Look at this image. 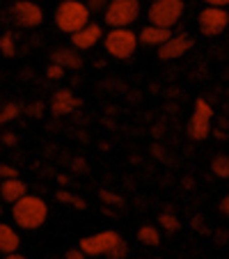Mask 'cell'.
Listing matches in <instances>:
<instances>
[{
    "mask_svg": "<svg viewBox=\"0 0 229 259\" xmlns=\"http://www.w3.org/2000/svg\"><path fill=\"white\" fill-rule=\"evenodd\" d=\"M3 142H5V145H16V136L14 133H5V136H3Z\"/></svg>",
    "mask_w": 229,
    "mask_h": 259,
    "instance_id": "4dcf8cb0",
    "label": "cell"
},
{
    "mask_svg": "<svg viewBox=\"0 0 229 259\" xmlns=\"http://www.w3.org/2000/svg\"><path fill=\"white\" fill-rule=\"evenodd\" d=\"M0 218H3V204H0Z\"/></svg>",
    "mask_w": 229,
    "mask_h": 259,
    "instance_id": "836d02e7",
    "label": "cell"
},
{
    "mask_svg": "<svg viewBox=\"0 0 229 259\" xmlns=\"http://www.w3.org/2000/svg\"><path fill=\"white\" fill-rule=\"evenodd\" d=\"M140 0H108L103 7V21L108 28H131L140 19Z\"/></svg>",
    "mask_w": 229,
    "mask_h": 259,
    "instance_id": "277c9868",
    "label": "cell"
},
{
    "mask_svg": "<svg viewBox=\"0 0 229 259\" xmlns=\"http://www.w3.org/2000/svg\"><path fill=\"white\" fill-rule=\"evenodd\" d=\"M99 197H101V200H103V204H112V206H117V209H122V206H124V200L117 195V193L101 191V193H99Z\"/></svg>",
    "mask_w": 229,
    "mask_h": 259,
    "instance_id": "d4e9b609",
    "label": "cell"
},
{
    "mask_svg": "<svg viewBox=\"0 0 229 259\" xmlns=\"http://www.w3.org/2000/svg\"><path fill=\"white\" fill-rule=\"evenodd\" d=\"M55 200H58L60 204H71V206H76V209H85V206H87L83 197L73 195V193H67V191H58L55 193Z\"/></svg>",
    "mask_w": 229,
    "mask_h": 259,
    "instance_id": "d6986e66",
    "label": "cell"
},
{
    "mask_svg": "<svg viewBox=\"0 0 229 259\" xmlns=\"http://www.w3.org/2000/svg\"><path fill=\"white\" fill-rule=\"evenodd\" d=\"M85 3L92 12H103V7L108 5V0H85Z\"/></svg>",
    "mask_w": 229,
    "mask_h": 259,
    "instance_id": "4316f807",
    "label": "cell"
},
{
    "mask_svg": "<svg viewBox=\"0 0 229 259\" xmlns=\"http://www.w3.org/2000/svg\"><path fill=\"white\" fill-rule=\"evenodd\" d=\"M106 257H110V259H124V257H128V243L124 239H119L117 243H115L106 252Z\"/></svg>",
    "mask_w": 229,
    "mask_h": 259,
    "instance_id": "603a6c76",
    "label": "cell"
},
{
    "mask_svg": "<svg viewBox=\"0 0 229 259\" xmlns=\"http://www.w3.org/2000/svg\"><path fill=\"white\" fill-rule=\"evenodd\" d=\"M64 257H67V259H85L87 254H85L80 248H69L67 252H64Z\"/></svg>",
    "mask_w": 229,
    "mask_h": 259,
    "instance_id": "83f0119b",
    "label": "cell"
},
{
    "mask_svg": "<svg viewBox=\"0 0 229 259\" xmlns=\"http://www.w3.org/2000/svg\"><path fill=\"white\" fill-rule=\"evenodd\" d=\"M58 184H60V186H69V177L60 175V177H58Z\"/></svg>",
    "mask_w": 229,
    "mask_h": 259,
    "instance_id": "1f68e13d",
    "label": "cell"
},
{
    "mask_svg": "<svg viewBox=\"0 0 229 259\" xmlns=\"http://www.w3.org/2000/svg\"><path fill=\"white\" fill-rule=\"evenodd\" d=\"M89 16H92V10L85 0H62L55 10V25L58 30L71 34L83 28L85 23H89Z\"/></svg>",
    "mask_w": 229,
    "mask_h": 259,
    "instance_id": "7a4b0ae2",
    "label": "cell"
},
{
    "mask_svg": "<svg viewBox=\"0 0 229 259\" xmlns=\"http://www.w3.org/2000/svg\"><path fill=\"white\" fill-rule=\"evenodd\" d=\"M138 32L131 28H110L103 32V49L115 60H128L138 51Z\"/></svg>",
    "mask_w": 229,
    "mask_h": 259,
    "instance_id": "3957f363",
    "label": "cell"
},
{
    "mask_svg": "<svg viewBox=\"0 0 229 259\" xmlns=\"http://www.w3.org/2000/svg\"><path fill=\"white\" fill-rule=\"evenodd\" d=\"M204 5H213V7H227L229 0H202Z\"/></svg>",
    "mask_w": 229,
    "mask_h": 259,
    "instance_id": "f546056e",
    "label": "cell"
},
{
    "mask_svg": "<svg viewBox=\"0 0 229 259\" xmlns=\"http://www.w3.org/2000/svg\"><path fill=\"white\" fill-rule=\"evenodd\" d=\"M12 21L21 28H37L44 23V10L32 0H16L10 10Z\"/></svg>",
    "mask_w": 229,
    "mask_h": 259,
    "instance_id": "9c48e42d",
    "label": "cell"
},
{
    "mask_svg": "<svg viewBox=\"0 0 229 259\" xmlns=\"http://www.w3.org/2000/svg\"><path fill=\"white\" fill-rule=\"evenodd\" d=\"M12 177H19V170L14 165H0V179H12Z\"/></svg>",
    "mask_w": 229,
    "mask_h": 259,
    "instance_id": "484cf974",
    "label": "cell"
},
{
    "mask_svg": "<svg viewBox=\"0 0 229 259\" xmlns=\"http://www.w3.org/2000/svg\"><path fill=\"white\" fill-rule=\"evenodd\" d=\"M193 49V39L188 34H172L165 44L158 46V58L161 60H179Z\"/></svg>",
    "mask_w": 229,
    "mask_h": 259,
    "instance_id": "8fae6325",
    "label": "cell"
},
{
    "mask_svg": "<svg viewBox=\"0 0 229 259\" xmlns=\"http://www.w3.org/2000/svg\"><path fill=\"white\" fill-rule=\"evenodd\" d=\"M211 172H213L218 179H229V156L227 154H218L211 161Z\"/></svg>",
    "mask_w": 229,
    "mask_h": 259,
    "instance_id": "ac0fdd59",
    "label": "cell"
},
{
    "mask_svg": "<svg viewBox=\"0 0 229 259\" xmlns=\"http://www.w3.org/2000/svg\"><path fill=\"white\" fill-rule=\"evenodd\" d=\"M51 62H58V64H62L64 69H73V71L83 67V58L73 49H55L53 53H51Z\"/></svg>",
    "mask_w": 229,
    "mask_h": 259,
    "instance_id": "2e32d148",
    "label": "cell"
},
{
    "mask_svg": "<svg viewBox=\"0 0 229 259\" xmlns=\"http://www.w3.org/2000/svg\"><path fill=\"white\" fill-rule=\"evenodd\" d=\"M220 211H222V213L229 218V195L220 197Z\"/></svg>",
    "mask_w": 229,
    "mask_h": 259,
    "instance_id": "f1b7e54d",
    "label": "cell"
},
{
    "mask_svg": "<svg viewBox=\"0 0 229 259\" xmlns=\"http://www.w3.org/2000/svg\"><path fill=\"white\" fill-rule=\"evenodd\" d=\"M172 37V28H163V25H145V28L138 32V41L145 46H161L165 44L167 39Z\"/></svg>",
    "mask_w": 229,
    "mask_h": 259,
    "instance_id": "4fadbf2b",
    "label": "cell"
},
{
    "mask_svg": "<svg viewBox=\"0 0 229 259\" xmlns=\"http://www.w3.org/2000/svg\"><path fill=\"white\" fill-rule=\"evenodd\" d=\"M64 71H67V69H64L62 64L51 62L49 67H46V78L49 80H60V78H64Z\"/></svg>",
    "mask_w": 229,
    "mask_h": 259,
    "instance_id": "cb8c5ba5",
    "label": "cell"
},
{
    "mask_svg": "<svg viewBox=\"0 0 229 259\" xmlns=\"http://www.w3.org/2000/svg\"><path fill=\"white\" fill-rule=\"evenodd\" d=\"M138 241H140L142 245L156 248V245H161V232L151 225H142L140 230H138Z\"/></svg>",
    "mask_w": 229,
    "mask_h": 259,
    "instance_id": "e0dca14e",
    "label": "cell"
},
{
    "mask_svg": "<svg viewBox=\"0 0 229 259\" xmlns=\"http://www.w3.org/2000/svg\"><path fill=\"white\" fill-rule=\"evenodd\" d=\"M71 37V46L78 51H87V49H94V46L99 44V41L103 39V28L99 23H85L80 30H76V32L69 34Z\"/></svg>",
    "mask_w": 229,
    "mask_h": 259,
    "instance_id": "30bf717a",
    "label": "cell"
},
{
    "mask_svg": "<svg viewBox=\"0 0 229 259\" xmlns=\"http://www.w3.org/2000/svg\"><path fill=\"white\" fill-rule=\"evenodd\" d=\"M21 248V236L12 225L0 220V254H10Z\"/></svg>",
    "mask_w": 229,
    "mask_h": 259,
    "instance_id": "9a60e30c",
    "label": "cell"
},
{
    "mask_svg": "<svg viewBox=\"0 0 229 259\" xmlns=\"http://www.w3.org/2000/svg\"><path fill=\"white\" fill-rule=\"evenodd\" d=\"M211 117H213V106L206 99H195V113L188 122V136L195 142H202L211 136Z\"/></svg>",
    "mask_w": 229,
    "mask_h": 259,
    "instance_id": "52a82bcc",
    "label": "cell"
},
{
    "mask_svg": "<svg viewBox=\"0 0 229 259\" xmlns=\"http://www.w3.org/2000/svg\"><path fill=\"white\" fill-rule=\"evenodd\" d=\"M12 218L21 230H39L49 220V204L41 197L25 193L21 200L12 204Z\"/></svg>",
    "mask_w": 229,
    "mask_h": 259,
    "instance_id": "6da1fadb",
    "label": "cell"
},
{
    "mask_svg": "<svg viewBox=\"0 0 229 259\" xmlns=\"http://www.w3.org/2000/svg\"><path fill=\"white\" fill-rule=\"evenodd\" d=\"M184 0H151L149 10H147V19L154 25H163V28H174L184 16Z\"/></svg>",
    "mask_w": 229,
    "mask_h": 259,
    "instance_id": "5b68a950",
    "label": "cell"
},
{
    "mask_svg": "<svg viewBox=\"0 0 229 259\" xmlns=\"http://www.w3.org/2000/svg\"><path fill=\"white\" fill-rule=\"evenodd\" d=\"M41 108H44L41 103H34V106H32V115H41Z\"/></svg>",
    "mask_w": 229,
    "mask_h": 259,
    "instance_id": "d6a6232c",
    "label": "cell"
},
{
    "mask_svg": "<svg viewBox=\"0 0 229 259\" xmlns=\"http://www.w3.org/2000/svg\"><path fill=\"white\" fill-rule=\"evenodd\" d=\"M197 28L204 37H218L229 28V12L227 7H213L206 5L197 14Z\"/></svg>",
    "mask_w": 229,
    "mask_h": 259,
    "instance_id": "8992f818",
    "label": "cell"
},
{
    "mask_svg": "<svg viewBox=\"0 0 229 259\" xmlns=\"http://www.w3.org/2000/svg\"><path fill=\"white\" fill-rule=\"evenodd\" d=\"M19 113H21L19 103H7V106H3V108H0V124L12 122L14 117H19Z\"/></svg>",
    "mask_w": 229,
    "mask_h": 259,
    "instance_id": "7402d4cb",
    "label": "cell"
},
{
    "mask_svg": "<svg viewBox=\"0 0 229 259\" xmlns=\"http://www.w3.org/2000/svg\"><path fill=\"white\" fill-rule=\"evenodd\" d=\"M119 239H122L119 232L103 230V232H97V234H92V236H83L80 243H78V248L83 250L87 257H101V254H106Z\"/></svg>",
    "mask_w": 229,
    "mask_h": 259,
    "instance_id": "ba28073f",
    "label": "cell"
},
{
    "mask_svg": "<svg viewBox=\"0 0 229 259\" xmlns=\"http://www.w3.org/2000/svg\"><path fill=\"white\" fill-rule=\"evenodd\" d=\"M28 193V184L21 181V177H12V179H0V200L7 204H14L16 200Z\"/></svg>",
    "mask_w": 229,
    "mask_h": 259,
    "instance_id": "5bb4252c",
    "label": "cell"
},
{
    "mask_svg": "<svg viewBox=\"0 0 229 259\" xmlns=\"http://www.w3.org/2000/svg\"><path fill=\"white\" fill-rule=\"evenodd\" d=\"M158 223H161V227L165 232H179V227H181V220L176 218L172 211H163V213L158 215Z\"/></svg>",
    "mask_w": 229,
    "mask_h": 259,
    "instance_id": "ffe728a7",
    "label": "cell"
},
{
    "mask_svg": "<svg viewBox=\"0 0 229 259\" xmlns=\"http://www.w3.org/2000/svg\"><path fill=\"white\" fill-rule=\"evenodd\" d=\"M0 53L5 55V58H12L16 53V41H14V34L12 32H5L0 37Z\"/></svg>",
    "mask_w": 229,
    "mask_h": 259,
    "instance_id": "44dd1931",
    "label": "cell"
},
{
    "mask_svg": "<svg viewBox=\"0 0 229 259\" xmlns=\"http://www.w3.org/2000/svg\"><path fill=\"white\" fill-rule=\"evenodd\" d=\"M78 106H80V99L73 97L71 90H58V92L51 97V113L58 115V117L73 113Z\"/></svg>",
    "mask_w": 229,
    "mask_h": 259,
    "instance_id": "7c38bea8",
    "label": "cell"
}]
</instances>
